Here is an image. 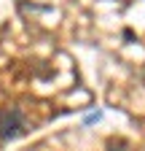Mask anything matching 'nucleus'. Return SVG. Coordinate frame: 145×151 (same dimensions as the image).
I'll return each instance as SVG.
<instances>
[{
  "label": "nucleus",
  "instance_id": "obj_2",
  "mask_svg": "<svg viewBox=\"0 0 145 151\" xmlns=\"http://www.w3.org/2000/svg\"><path fill=\"white\" fill-rule=\"evenodd\" d=\"M100 119H102V113H100V111H94V113H89V116L83 119V124H94V122H100Z\"/></svg>",
  "mask_w": 145,
  "mask_h": 151
},
{
  "label": "nucleus",
  "instance_id": "obj_3",
  "mask_svg": "<svg viewBox=\"0 0 145 151\" xmlns=\"http://www.w3.org/2000/svg\"><path fill=\"white\" fill-rule=\"evenodd\" d=\"M107 151H129V146H126V143H113Z\"/></svg>",
  "mask_w": 145,
  "mask_h": 151
},
{
  "label": "nucleus",
  "instance_id": "obj_1",
  "mask_svg": "<svg viewBox=\"0 0 145 151\" xmlns=\"http://www.w3.org/2000/svg\"><path fill=\"white\" fill-rule=\"evenodd\" d=\"M24 129H27V122L19 108L0 111V140H16L19 135H24Z\"/></svg>",
  "mask_w": 145,
  "mask_h": 151
}]
</instances>
